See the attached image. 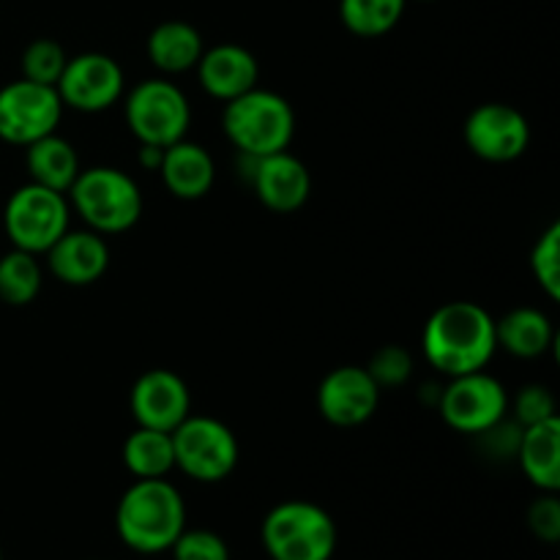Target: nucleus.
Instances as JSON below:
<instances>
[{
	"mask_svg": "<svg viewBox=\"0 0 560 560\" xmlns=\"http://www.w3.org/2000/svg\"><path fill=\"white\" fill-rule=\"evenodd\" d=\"M438 410L452 430L463 435H479L490 430L509 413V394L485 370L452 377L446 388H441Z\"/></svg>",
	"mask_w": 560,
	"mask_h": 560,
	"instance_id": "nucleus-10",
	"label": "nucleus"
},
{
	"mask_svg": "<svg viewBox=\"0 0 560 560\" xmlns=\"http://www.w3.org/2000/svg\"><path fill=\"white\" fill-rule=\"evenodd\" d=\"M25 167L33 184L47 186L52 191H63V195L71 189V184H74L82 170L74 145L55 135V131L25 148Z\"/></svg>",
	"mask_w": 560,
	"mask_h": 560,
	"instance_id": "nucleus-21",
	"label": "nucleus"
},
{
	"mask_svg": "<svg viewBox=\"0 0 560 560\" xmlns=\"http://www.w3.org/2000/svg\"><path fill=\"white\" fill-rule=\"evenodd\" d=\"M126 124L140 145L170 148L184 140L191 124V107L186 93L175 82L145 80L126 96Z\"/></svg>",
	"mask_w": 560,
	"mask_h": 560,
	"instance_id": "nucleus-7",
	"label": "nucleus"
},
{
	"mask_svg": "<svg viewBox=\"0 0 560 560\" xmlns=\"http://www.w3.org/2000/svg\"><path fill=\"white\" fill-rule=\"evenodd\" d=\"M427 361L448 377L485 370L498 350L495 320L474 301H452L427 320L421 337Z\"/></svg>",
	"mask_w": 560,
	"mask_h": 560,
	"instance_id": "nucleus-1",
	"label": "nucleus"
},
{
	"mask_svg": "<svg viewBox=\"0 0 560 560\" xmlns=\"http://www.w3.org/2000/svg\"><path fill=\"white\" fill-rule=\"evenodd\" d=\"M514 413H517L520 427L541 424L547 419H556V397L547 386H539V383H530L523 392L517 394V402H514Z\"/></svg>",
	"mask_w": 560,
	"mask_h": 560,
	"instance_id": "nucleus-30",
	"label": "nucleus"
},
{
	"mask_svg": "<svg viewBox=\"0 0 560 560\" xmlns=\"http://www.w3.org/2000/svg\"><path fill=\"white\" fill-rule=\"evenodd\" d=\"M530 271L550 299L560 295V224H550L530 252Z\"/></svg>",
	"mask_w": 560,
	"mask_h": 560,
	"instance_id": "nucleus-27",
	"label": "nucleus"
},
{
	"mask_svg": "<svg viewBox=\"0 0 560 560\" xmlns=\"http://www.w3.org/2000/svg\"><path fill=\"white\" fill-rule=\"evenodd\" d=\"M197 77H200V85L208 96L228 104L257 88L260 63L241 44H217V47L202 52L200 63H197Z\"/></svg>",
	"mask_w": 560,
	"mask_h": 560,
	"instance_id": "nucleus-17",
	"label": "nucleus"
},
{
	"mask_svg": "<svg viewBox=\"0 0 560 560\" xmlns=\"http://www.w3.org/2000/svg\"><path fill=\"white\" fill-rule=\"evenodd\" d=\"M262 547L271 560H331L337 525L331 514L310 501H284L262 520Z\"/></svg>",
	"mask_w": 560,
	"mask_h": 560,
	"instance_id": "nucleus-5",
	"label": "nucleus"
},
{
	"mask_svg": "<svg viewBox=\"0 0 560 560\" xmlns=\"http://www.w3.org/2000/svg\"><path fill=\"white\" fill-rule=\"evenodd\" d=\"M476 438H481V446H485V452L492 454L495 459H512V457H517L520 438H523V427L501 419L498 424H492L490 430L479 432Z\"/></svg>",
	"mask_w": 560,
	"mask_h": 560,
	"instance_id": "nucleus-32",
	"label": "nucleus"
},
{
	"mask_svg": "<svg viewBox=\"0 0 560 560\" xmlns=\"http://www.w3.org/2000/svg\"><path fill=\"white\" fill-rule=\"evenodd\" d=\"M170 550L175 560H230L228 541L206 528H184Z\"/></svg>",
	"mask_w": 560,
	"mask_h": 560,
	"instance_id": "nucleus-29",
	"label": "nucleus"
},
{
	"mask_svg": "<svg viewBox=\"0 0 560 560\" xmlns=\"http://www.w3.org/2000/svg\"><path fill=\"white\" fill-rule=\"evenodd\" d=\"M186 528V503L167 479H137L115 509V530L129 550L159 556Z\"/></svg>",
	"mask_w": 560,
	"mask_h": 560,
	"instance_id": "nucleus-2",
	"label": "nucleus"
},
{
	"mask_svg": "<svg viewBox=\"0 0 560 560\" xmlns=\"http://www.w3.org/2000/svg\"><path fill=\"white\" fill-rule=\"evenodd\" d=\"M162 156H164V148L140 145V153H137V162H140L145 170H156V173H159V164H162Z\"/></svg>",
	"mask_w": 560,
	"mask_h": 560,
	"instance_id": "nucleus-33",
	"label": "nucleus"
},
{
	"mask_svg": "<svg viewBox=\"0 0 560 560\" xmlns=\"http://www.w3.org/2000/svg\"><path fill=\"white\" fill-rule=\"evenodd\" d=\"M69 197L33 180L20 186L3 208V230L11 246L31 255H44L69 230Z\"/></svg>",
	"mask_w": 560,
	"mask_h": 560,
	"instance_id": "nucleus-6",
	"label": "nucleus"
},
{
	"mask_svg": "<svg viewBox=\"0 0 560 560\" xmlns=\"http://www.w3.org/2000/svg\"><path fill=\"white\" fill-rule=\"evenodd\" d=\"M44 255L49 273L71 288L98 282L109 268V246L96 230H66Z\"/></svg>",
	"mask_w": 560,
	"mask_h": 560,
	"instance_id": "nucleus-16",
	"label": "nucleus"
},
{
	"mask_svg": "<svg viewBox=\"0 0 560 560\" xmlns=\"http://www.w3.org/2000/svg\"><path fill=\"white\" fill-rule=\"evenodd\" d=\"M63 118L58 91L31 80H16L0 88V140L27 148L31 142L52 135Z\"/></svg>",
	"mask_w": 560,
	"mask_h": 560,
	"instance_id": "nucleus-9",
	"label": "nucleus"
},
{
	"mask_svg": "<svg viewBox=\"0 0 560 560\" xmlns=\"http://www.w3.org/2000/svg\"><path fill=\"white\" fill-rule=\"evenodd\" d=\"M124 465L135 479H167L170 470L175 468L173 435L137 427L124 443Z\"/></svg>",
	"mask_w": 560,
	"mask_h": 560,
	"instance_id": "nucleus-23",
	"label": "nucleus"
},
{
	"mask_svg": "<svg viewBox=\"0 0 560 560\" xmlns=\"http://www.w3.org/2000/svg\"><path fill=\"white\" fill-rule=\"evenodd\" d=\"M528 528L536 539L547 541V545L560 541V501L556 492H545L539 501L530 503Z\"/></svg>",
	"mask_w": 560,
	"mask_h": 560,
	"instance_id": "nucleus-31",
	"label": "nucleus"
},
{
	"mask_svg": "<svg viewBox=\"0 0 560 560\" xmlns=\"http://www.w3.org/2000/svg\"><path fill=\"white\" fill-rule=\"evenodd\" d=\"M124 88L126 77L118 60L104 52H82L69 58L55 91L63 107L77 113H104L120 102Z\"/></svg>",
	"mask_w": 560,
	"mask_h": 560,
	"instance_id": "nucleus-11",
	"label": "nucleus"
},
{
	"mask_svg": "<svg viewBox=\"0 0 560 560\" xmlns=\"http://www.w3.org/2000/svg\"><path fill=\"white\" fill-rule=\"evenodd\" d=\"M44 271L38 255L11 249L0 257V301L9 306H27L42 293Z\"/></svg>",
	"mask_w": 560,
	"mask_h": 560,
	"instance_id": "nucleus-24",
	"label": "nucleus"
},
{
	"mask_svg": "<svg viewBox=\"0 0 560 560\" xmlns=\"http://www.w3.org/2000/svg\"><path fill=\"white\" fill-rule=\"evenodd\" d=\"M408 0H339V20L353 36H386L402 20Z\"/></svg>",
	"mask_w": 560,
	"mask_h": 560,
	"instance_id": "nucleus-25",
	"label": "nucleus"
},
{
	"mask_svg": "<svg viewBox=\"0 0 560 560\" xmlns=\"http://www.w3.org/2000/svg\"><path fill=\"white\" fill-rule=\"evenodd\" d=\"M66 63H69V55L52 38H36L25 47L22 52V77L38 85H58L60 74H63Z\"/></svg>",
	"mask_w": 560,
	"mask_h": 560,
	"instance_id": "nucleus-26",
	"label": "nucleus"
},
{
	"mask_svg": "<svg viewBox=\"0 0 560 560\" xmlns=\"http://www.w3.org/2000/svg\"><path fill=\"white\" fill-rule=\"evenodd\" d=\"M465 145L485 162H514L530 142V126L520 109L490 102L476 107L465 120Z\"/></svg>",
	"mask_w": 560,
	"mask_h": 560,
	"instance_id": "nucleus-12",
	"label": "nucleus"
},
{
	"mask_svg": "<svg viewBox=\"0 0 560 560\" xmlns=\"http://www.w3.org/2000/svg\"><path fill=\"white\" fill-rule=\"evenodd\" d=\"M69 206L98 235L126 233L142 217V191L129 173L115 167L80 170L71 184Z\"/></svg>",
	"mask_w": 560,
	"mask_h": 560,
	"instance_id": "nucleus-4",
	"label": "nucleus"
},
{
	"mask_svg": "<svg viewBox=\"0 0 560 560\" xmlns=\"http://www.w3.org/2000/svg\"><path fill=\"white\" fill-rule=\"evenodd\" d=\"M517 459L523 474L541 492L560 490V419L523 427Z\"/></svg>",
	"mask_w": 560,
	"mask_h": 560,
	"instance_id": "nucleus-19",
	"label": "nucleus"
},
{
	"mask_svg": "<svg viewBox=\"0 0 560 560\" xmlns=\"http://www.w3.org/2000/svg\"><path fill=\"white\" fill-rule=\"evenodd\" d=\"M96 560H98V558H96Z\"/></svg>",
	"mask_w": 560,
	"mask_h": 560,
	"instance_id": "nucleus-35",
	"label": "nucleus"
},
{
	"mask_svg": "<svg viewBox=\"0 0 560 560\" xmlns=\"http://www.w3.org/2000/svg\"><path fill=\"white\" fill-rule=\"evenodd\" d=\"M249 184L257 200L273 213H293L310 200L312 178L306 164L290 151L249 159Z\"/></svg>",
	"mask_w": 560,
	"mask_h": 560,
	"instance_id": "nucleus-14",
	"label": "nucleus"
},
{
	"mask_svg": "<svg viewBox=\"0 0 560 560\" xmlns=\"http://www.w3.org/2000/svg\"><path fill=\"white\" fill-rule=\"evenodd\" d=\"M222 129L241 156H268L290 148L295 135V113L279 93L252 88L244 96L228 102Z\"/></svg>",
	"mask_w": 560,
	"mask_h": 560,
	"instance_id": "nucleus-3",
	"label": "nucleus"
},
{
	"mask_svg": "<svg viewBox=\"0 0 560 560\" xmlns=\"http://www.w3.org/2000/svg\"><path fill=\"white\" fill-rule=\"evenodd\" d=\"M381 388L372 381L366 366H337L328 372L317 388V410L334 427H359L375 416Z\"/></svg>",
	"mask_w": 560,
	"mask_h": 560,
	"instance_id": "nucleus-13",
	"label": "nucleus"
},
{
	"mask_svg": "<svg viewBox=\"0 0 560 560\" xmlns=\"http://www.w3.org/2000/svg\"><path fill=\"white\" fill-rule=\"evenodd\" d=\"M495 339L498 348L517 359H539L552 348L556 331L545 312L534 310V306H520V310L506 312L495 323Z\"/></svg>",
	"mask_w": 560,
	"mask_h": 560,
	"instance_id": "nucleus-22",
	"label": "nucleus"
},
{
	"mask_svg": "<svg viewBox=\"0 0 560 560\" xmlns=\"http://www.w3.org/2000/svg\"><path fill=\"white\" fill-rule=\"evenodd\" d=\"M202 52V36L195 25L184 20L159 22L148 36V58L164 74H184L197 69Z\"/></svg>",
	"mask_w": 560,
	"mask_h": 560,
	"instance_id": "nucleus-20",
	"label": "nucleus"
},
{
	"mask_svg": "<svg viewBox=\"0 0 560 560\" xmlns=\"http://www.w3.org/2000/svg\"><path fill=\"white\" fill-rule=\"evenodd\" d=\"M175 468L202 485H217L233 476L238 465V441L233 430L219 419L186 416L173 432Z\"/></svg>",
	"mask_w": 560,
	"mask_h": 560,
	"instance_id": "nucleus-8",
	"label": "nucleus"
},
{
	"mask_svg": "<svg viewBox=\"0 0 560 560\" xmlns=\"http://www.w3.org/2000/svg\"><path fill=\"white\" fill-rule=\"evenodd\" d=\"M131 413L140 427L173 432L191 413L189 386L170 370H148L131 388Z\"/></svg>",
	"mask_w": 560,
	"mask_h": 560,
	"instance_id": "nucleus-15",
	"label": "nucleus"
},
{
	"mask_svg": "<svg viewBox=\"0 0 560 560\" xmlns=\"http://www.w3.org/2000/svg\"><path fill=\"white\" fill-rule=\"evenodd\" d=\"M0 560H3V552H0Z\"/></svg>",
	"mask_w": 560,
	"mask_h": 560,
	"instance_id": "nucleus-34",
	"label": "nucleus"
},
{
	"mask_svg": "<svg viewBox=\"0 0 560 560\" xmlns=\"http://www.w3.org/2000/svg\"><path fill=\"white\" fill-rule=\"evenodd\" d=\"M159 175H162L170 195H175L178 200H200L211 191L213 180H217V164L206 148L184 137V140L164 148Z\"/></svg>",
	"mask_w": 560,
	"mask_h": 560,
	"instance_id": "nucleus-18",
	"label": "nucleus"
},
{
	"mask_svg": "<svg viewBox=\"0 0 560 560\" xmlns=\"http://www.w3.org/2000/svg\"><path fill=\"white\" fill-rule=\"evenodd\" d=\"M366 372L372 375V381L377 383V388H399L410 375H413V359L405 348L399 345H386V348L377 350L372 355Z\"/></svg>",
	"mask_w": 560,
	"mask_h": 560,
	"instance_id": "nucleus-28",
	"label": "nucleus"
}]
</instances>
